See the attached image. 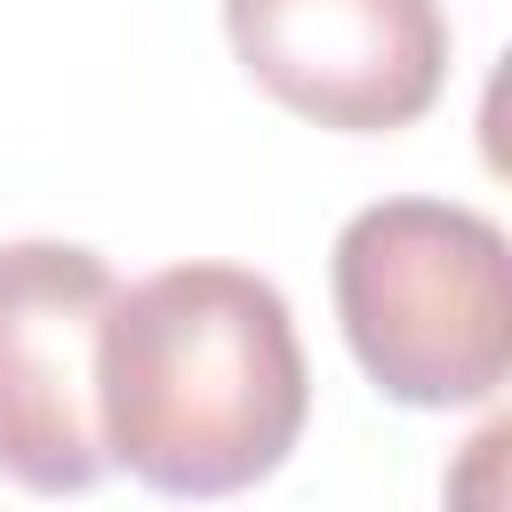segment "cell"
Masks as SVG:
<instances>
[{"label": "cell", "mask_w": 512, "mask_h": 512, "mask_svg": "<svg viewBox=\"0 0 512 512\" xmlns=\"http://www.w3.org/2000/svg\"><path fill=\"white\" fill-rule=\"evenodd\" d=\"M112 264L80 240L0 248V472L32 496H80L104 480L96 336Z\"/></svg>", "instance_id": "cell-3"}, {"label": "cell", "mask_w": 512, "mask_h": 512, "mask_svg": "<svg viewBox=\"0 0 512 512\" xmlns=\"http://www.w3.org/2000/svg\"><path fill=\"white\" fill-rule=\"evenodd\" d=\"M336 320L400 408H480L512 376V256L496 216L376 200L336 232Z\"/></svg>", "instance_id": "cell-2"}, {"label": "cell", "mask_w": 512, "mask_h": 512, "mask_svg": "<svg viewBox=\"0 0 512 512\" xmlns=\"http://www.w3.org/2000/svg\"><path fill=\"white\" fill-rule=\"evenodd\" d=\"M312 368L288 296L240 264H168L112 288L96 336L104 456L160 496H240L304 432Z\"/></svg>", "instance_id": "cell-1"}, {"label": "cell", "mask_w": 512, "mask_h": 512, "mask_svg": "<svg viewBox=\"0 0 512 512\" xmlns=\"http://www.w3.org/2000/svg\"><path fill=\"white\" fill-rule=\"evenodd\" d=\"M224 32L272 104L344 136L424 120L448 80L440 0H224Z\"/></svg>", "instance_id": "cell-4"}]
</instances>
